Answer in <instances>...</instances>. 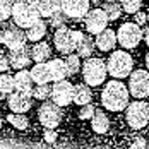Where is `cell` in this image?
I'll list each match as a JSON object with an SVG mask.
<instances>
[{
    "mask_svg": "<svg viewBox=\"0 0 149 149\" xmlns=\"http://www.w3.org/2000/svg\"><path fill=\"white\" fill-rule=\"evenodd\" d=\"M129 100H130L129 88L118 79L106 82L101 91V104L108 111H123L129 104Z\"/></svg>",
    "mask_w": 149,
    "mask_h": 149,
    "instance_id": "cell-1",
    "label": "cell"
},
{
    "mask_svg": "<svg viewBox=\"0 0 149 149\" xmlns=\"http://www.w3.org/2000/svg\"><path fill=\"white\" fill-rule=\"evenodd\" d=\"M12 19L15 26H19L21 29H28L38 19H41L40 0H15L12 7Z\"/></svg>",
    "mask_w": 149,
    "mask_h": 149,
    "instance_id": "cell-2",
    "label": "cell"
},
{
    "mask_svg": "<svg viewBox=\"0 0 149 149\" xmlns=\"http://www.w3.org/2000/svg\"><path fill=\"white\" fill-rule=\"evenodd\" d=\"M106 69L113 79H125L134 70V60L129 52L118 50V52H113L110 58L106 60Z\"/></svg>",
    "mask_w": 149,
    "mask_h": 149,
    "instance_id": "cell-3",
    "label": "cell"
},
{
    "mask_svg": "<svg viewBox=\"0 0 149 149\" xmlns=\"http://www.w3.org/2000/svg\"><path fill=\"white\" fill-rule=\"evenodd\" d=\"M106 75H108V69H106L104 60L96 58V57H88L86 62L82 63V77L88 86H93V88L101 86L106 81Z\"/></svg>",
    "mask_w": 149,
    "mask_h": 149,
    "instance_id": "cell-4",
    "label": "cell"
},
{
    "mask_svg": "<svg viewBox=\"0 0 149 149\" xmlns=\"http://www.w3.org/2000/svg\"><path fill=\"white\" fill-rule=\"evenodd\" d=\"M82 31H77V29H69L67 26H62L55 31L53 34V43H55V48L57 52H60L62 55H69L75 52L77 48V43L81 41L82 38Z\"/></svg>",
    "mask_w": 149,
    "mask_h": 149,
    "instance_id": "cell-5",
    "label": "cell"
},
{
    "mask_svg": "<svg viewBox=\"0 0 149 149\" xmlns=\"http://www.w3.org/2000/svg\"><path fill=\"white\" fill-rule=\"evenodd\" d=\"M125 120L130 129L141 130L149 123V103L142 100H135L134 103H129L125 108Z\"/></svg>",
    "mask_w": 149,
    "mask_h": 149,
    "instance_id": "cell-6",
    "label": "cell"
},
{
    "mask_svg": "<svg viewBox=\"0 0 149 149\" xmlns=\"http://www.w3.org/2000/svg\"><path fill=\"white\" fill-rule=\"evenodd\" d=\"M142 38H144V31L141 29V26L137 22H123L117 31V41L125 50L135 48Z\"/></svg>",
    "mask_w": 149,
    "mask_h": 149,
    "instance_id": "cell-7",
    "label": "cell"
},
{
    "mask_svg": "<svg viewBox=\"0 0 149 149\" xmlns=\"http://www.w3.org/2000/svg\"><path fill=\"white\" fill-rule=\"evenodd\" d=\"M129 93L135 100H144L149 96V70L137 69L129 75Z\"/></svg>",
    "mask_w": 149,
    "mask_h": 149,
    "instance_id": "cell-8",
    "label": "cell"
},
{
    "mask_svg": "<svg viewBox=\"0 0 149 149\" xmlns=\"http://www.w3.org/2000/svg\"><path fill=\"white\" fill-rule=\"evenodd\" d=\"M38 118L45 129H57L62 122V106H58L55 101L45 100L38 110Z\"/></svg>",
    "mask_w": 149,
    "mask_h": 149,
    "instance_id": "cell-9",
    "label": "cell"
},
{
    "mask_svg": "<svg viewBox=\"0 0 149 149\" xmlns=\"http://www.w3.org/2000/svg\"><path fill=\"white\" fill-rule=\"evenodd\" d=\"M52 101H55L58 106H69L74 101V84L67 79L55 81L52 88Z\"/></svg>",
    "mask_w": 149,
    "mask_h": 149,
    "instance_id": "cell-10",
    "label": "cell"
},
{
    "mask_svg": "<svg viewBox=\"0 0 149 149\" xmlns=\"http://www.w3.org/2000/svg\"><path fill=\"white\" fill-rule=\"evenodd\" d=\"M108 22H110V19H108L106 12H104L103 9H100V7H96V9H93V10L89 9V12L86 14V19H84L86 29H88L89 34H98V33H101L103 29H106Z\"/></svg>",
    "mask_w": 149,
    "mask_h": 149,
    "instance_id": "cell-11",
    "label": "cell"
},
{
    "mask_svg": "<svg viewBox=\"0 0 149 149\" xmlns=\"http://www.w3.org/2000/svg\"><path fill=\"white\" fill-rule=\"evenodd\" d=\"M60 7L69 19H81L89 12L91 0H60Z\"/></svg>",
    "mask_w": 149,
    "mask_h": 149,
    "instance_id": "cell-12",
    "label": "cell"
},
{
    "mask_svg": "<svg viewBox=\"0 0 149 149\" xmlns=\"http://www.w3.org/2000/svg\"><path fill=\"white\" fill-rule=\"evenodd\" d=\"M26 33H22L19 26H10L7 29H3V45L9 50H19L26 46Z\"/></svg>",
    "mask_w": 149,
    "mask_h": 149,
    "instance_id": "cell-13",
    "label": "cell"
},
{
    "mask_svg": "<svg viewBox=\"0 0 149 149\" xmlns=\"http://www.w3.org/2000/svg\"><path fill=\"white\" fill-rule=\"evenodd\" d=\"M7 106L10 108V111H15V113H24L28 111L31 106H33V101H31V94H24V93H10L7 94Z\"/></svg>",
    "mask_w": 149,
    "mask_h": 149,
    "instance_id": "cell-14",
    "label": "cell"
},
{
    "mask_svg": "<svg viewBox=\"0 0 149 149\" xmlns=\"http://www.w3.org/2000/svg\"><path fill=\"white\" fill-rule=\"evenodd\" d=\"M117 43H118L117 41V33L108 29V28L103 29L101 33H98L96 34V40H94V45H96V48L100 52H111Z\"/></svg>",
    "mask_w": 149,
    "mask_h": 149,
    "instance_id": "cell-15",
    "label": "cell"
},
{
    "mask_svg": "<svg viewBox=\"0 0 149 149\" xmlns=\"http://www.w3.org/2000/svg\"><path fill=\"white\" fill-rule=\"evenodd\" d=\"M31 53H28L26 46L24 48H19V50H10L9 53V62H10V67L15 70H21V69H26L31 63Z\"/></svg>",
    "mask_w": 149,
    "mask_h": 149,
    "instance_id": "cell-16",
    "label": "cell"
},
{
    "mask_svg": "<svg viewBox=\"0 0 149 149\" xmlns=\"http://www.w3.org/2000/svg\"><path fill=\"white\" fill-rule=\"evenodd\" d=\"M14 84H15V91L33 96V84H34V81L31 77V72H28L26 69L17 70V74L14 75Z\"/></svg>",
    "mask_w": 149,
    "mask_h": 149,
    "instance_id": "cell-17",
    "label": "cell"
},
{
    "mask_svg": "<svg viewBox=\"0 0 149 149\" xmlns=\"http://www.w3.org/2000/svg\"><path fill=\"white\" fill-rule=\"evenodd\" d=\"M46 65H48V72H50V77H52V81L55 82V81H62V79H65L67 77V65H65V60L62 58H50L46 62Z\"/></svg>",
    "mask_w": 149,
    "mask_h": 149,
    "instance_id": "cell-18",
    "label": "cell"
},
{
    "mask_svg": "<svg viewBox=\"0 0 149 149\" xmlns=\"http://www.w3.org/2000/svg\"><path fill=\"white\" fill-rule=\"evenodd\" d=\"M31 58L34 62H48L52 57V48L46 41H36L29 50Z\"/></svg>",
    "mask_w": 149,
    "mask_h": 149,
    "instance_id": "cell-19",
    "label": "cell"
},
{
    "mask_svg": "<svg viewBox=\"0 0 149 149\" xmlns=\"http://www.w3.org/2000/svg\"><path fill=\"white\" fill-rule=\"evenodd\" d=\"M31 77L34 81V84H46L52 81L50 72H48V65L46 62H36V65L31 67Z\"/></svg>",
    "mask_w": 149,
    "mask_h": 149,
    "instance_id": "cell-20",
    "label": "cell"
},
{
    "mask_svg": "<svg viewBox=\"0 0 149 149\" xmlns=\"http://www.w3.org/2000/svg\"><path fill=\"white\" fill-rule=\"evenodd\" d=\"M91 127L96 134H106L110 129V118L106 117V113L101 110H96L94 115L91 117Z\"/></svg>",
    "mask_w": 149,
    "mask_h": 149,
    "instance_id": "cell-21",
    "label": "cell"
},
{
    "mask_svg": "<svg viewBox=\"0 0 149 149\" xmlns=\"http://www.w3.org/2000/svg\"><path fill=\"white\" fill-rule=\"evenodd\" d=\"M45 34H46V24H45V21H41V19H38L33 26H29L26 29V38H28V41H33V43L41 41V38Z\"/></svg>",
    "mask_w": 149,
    "mask_h": 149,
    "instance_id": "cell-22",
    "label": "cell"
},
{
    "mask_svg": "<svg viewBox=\"0 0 149 149\" xmlns=\"http://www.w3.org/2000/svg\"><path fill=\"white\" fill-rule=\"evenodd\" d=\"M93 98V93H91L89 86L88 84H75L74 86V103L82 106V104H88Z\"/></svg>",
    "mask_w": 149,
    "mask_h": 149,
    "instance_id": "cell-23",
    "label": "cell"
},
{
    "mask_svg": "<svg viewBox=\"0 0 149 149\" xmlns=\"http://www.w3.org/2000/svg\"><path fill=\"white\" fill-rule=\"evenodd\" d=\"M94 40L88 36V34H84L82 38H81V41L77 43V48H75V52H77V55L79 57H82V58H88L93 55V52H94Z\"/></svg>",
    "mask_w": 149,
    "mask_h": 149,
    "instance_id": "cell-24",
    "label": "cell"
},
{
    "mask_svg": "<svg viewBox=\"0 0 149 149\" xmlns=\"http://www.w3.org/2000/svg\"><path fill=\"white\" fill-rule=\"evenodd\" d=\"M62 10L60 0H40V14L41 17H52Z\"/></svg>",
    "mask_w": 149,
    "mask_h": 149,
    "instance_id": "cell-25",
    "label": "cell"
},
{
    "mask_svg": "<svg viewBox=\"0 0 149 149\" xmlns=\"http://www.w3.org/2000/svg\"><path fill=\"white\" fill-rule=\"evenodd\" d=\"M7 120H9V123H10L14 129H17V130H26L28 125H29V120H28V117H26L24 113H15V111H12V113L7 117Z\"/></svg>",
    "mask_w": 149,
    "mask_h": 149,
    "instance_id": "cell-26",
    "label": "cell"
},
{
    "mask_svg": "<svg viewBox=\"0 0 149 149\" xmlns=\"http://www.w3.org/2000/svg\"><path fill=\"white\" fill-rule=\"evenodd\" d=\"M65 65H67V74L75 75L81 69H82V65H81V57H79V55H74V53L65 55Z\"/></svg>",
    "mask_w": 149,
    "mask_h": 149,
    "instance_id": "cell-27",
    "label": "cell"
},
{
    "mask_svg": "<svg viewBox=\"0 0 149 149\" xmlns=\"http://www.w3.org/2000/svg\"><path fill=\"white\" fill-rule=\"evenodd\" d=\"M103 10L106 12V15H108L110 21H117L120 17V14H122V7L117 3V0H108V2H104Z\"/></svg>",
    "mask_w": 149,
    "mask_h": 149,
    "instance_id": "cell-28",
    "label": "cell"
},
{
    "mask_svg": "<svg viewBox=\"0 0 149 149\" xmlns=\"http://www.w3.org/2000/svg\"><path fill=\"white\" fill-rule=\"evenodd\" d=\"M15 89L14 84V75L7 74V72H2L0 74V93H5V94H10Z\"/></svg>",
    "mask_w": 149,
    "mask_h": 149,
    "instance_id": "cell-29",
    "label": "cell"
},
{
    "mask_svg": "<svg viewBox=\"0 0 149 149\" xmlns=\"http://www.w3.org/2000/svg\"><path fill=\"white\" fill-rule=\"evenodd\" d=\"M33 98L40 100V101H45L48 98H52V88L46 84H36V88H33Z\"/></svg>",
    "mask_w": 149,
    "mask_h": 149,
    "instance_id": "cell-30",
    "label": "cell"
},
{
    "mask_svg": "<svg viewBox=\"0 0 149 149\" xmlns=\"http://www.w3.org/2000/svg\"><path fill=\"white\" fill-rule=\"evenodd\" d=\"M12 7H14V0H0V22L12 17Z\"/></svg>",
    "mask_w": 149,
    "mask_h": 149,
    "instance_id": "cell-31",
    "label": "cell"
},
{
    "mask_svg": "<svg viewBox=\"0 0 149 149\" xmlns=\"http://www.w3.org/2000/svg\"><path fill=\"white\" fill-rule=\"evenodd\" d=\"M142 0H123L122 2V10L127 14H135L137 10H141Z\"/></svg>",
    "mask_w": 149,
    "mask_h": 149,
    "instance_id": "cell-32",
    "label": "cell"
},
{
    "mask_svg": "<svg viewBox=\"0 0 149 149\" xmlns=\"http://www.w3.org/2000/svg\"><path fill=\"white\" fill-rule=\"evenodd\" d=\"M94 111H96V108H94L91 103L82 104L81 110H79V118L81 120H91V117L94 115Z\"/></svg>",
    "mask_w": 149,
    "mask_h": 149,
    "instance_id": "cell-33",
    "label": "cell"
},
{
    "mask_svg": "<svg viewBox=\"0 0 149 149\" xmlns=\"http://www.w3.org/2000/svg\"><path fill=\"white\" fill-rule=\"evenodd\" d=\"M50 19H52V26H53V29H55V28L58 29V28H62V26H65V21H67L69 17L60 10V12H57L55 15H52Z\"/></svg>",
    "mask_w": 149,
    "mask_h": 149,
    "instance_id": "cell-34",
    "label": "cell"
},
{
    "mask_svg": "<svg viewBox=\"0 0 149 149\" xmlns=\"http://www.w3.org/2000/svg\"><path fill=\"white\" fill-rule=\"evenodd\" d=\"M43 139H45V142H48V144H55V141H57L55 129H46L45 134H43Z\"/></svg>",
    "mask_w": 149,
    "mask_h": 149,
    "instance_id": "cell-35",
    "label": "cell"
},
{
    "mask_svg": "<svg viewBox=\"0 0 149 149\" xmlns=\"http://www.w3.org/2000/svg\"><path fill=\"white\" fill-rule=\"evenodd\" d=\"M9 69H10L9 57H5V55H0V74H2V72H7Z\"/></svg>",
    "mask_w": 149,
    "mask_h": 149,
    "instance_id": "cell-36",
    "label": "cell"
},
{
    "mask_svg": "<svg viewBox=\"0 0 149 149\" xmlns=\"http://www.w3.org/2000/svg\"><path fill=\"white\" fill-rule=\"evenodd\" d=\"M134 15H135V22H137L139 26H142V24H146V22H148V14H144L142 10H137Z\"/></svg>",
    "mask_w": 149,
    "mask_h": 149,
    "instance_id": "cell-37",
    "label": "cell"
},
{
    "mask_svg": "<svg viewBox=\"0 0 149 149\" xmlns=\"http://www.w3.org/2000/svg\"><path fill=\"white\" fill-rule=\"evenodd\" d=\"M144 146H146V141L142 137H137L134 142H132V148H144Z\"/></svg>",
    "mask_w": 149,
    "mask_h": 149,
    "instance_id": "cell-38",
    "label": "cell"
},
{
    "mask_svg": "<svg viewBox=\"0 0 149 149\" xmlns=\"http://www.w3.org/2000/svg\"><path fill=\"white\" fill-rule=\"evenodd\" d=\"M142 31H144V41L149 46V28H146V29H142Z\"/></svg>",
    "mask_w": 149,
    "mask_h": 149,
    "instance_id": "cell-39",
    "label": "cell"
},
{
    "mask_svg": "<svg viewBox=\"0 0 149 149\" xmlns=\"http://www.w3.org/2000/svg\"><path fill=\"white\" fill-rule=\"evenodd\" d=\"M3 43V29H0V45Z\"/></svg>",
    "mask_w": 149,
    "mask_h": 149,
    "instance_id": "cell-40",
    "label": "cell"
},
{
    "mask_svg": "<svg viewBox=\"0 0 149 149\" xmlns=\"http://www.w3.org/2000/svg\"><path fill=\"white\" fill-rule=\"evenodd\" d=\"M146 67H148V70H149V52H148V55H146Z\"/></svg>",
    "mask_w": 149,
    "mask_h": 149,
    "instance_id": "cell-41",
    "label": "cell"
},
{
    "mask_svg": "<svg viewBox=\"0 0 149 149\" xmlns=\"http://www.w3.org/2000/svg\"><path fill=\"white\" fill-rule=\"evenodd\" d=\"M0 129H2V118H0Z\"/></svg>",
    "mask_w": 149,
    "mask_h": 149,
    "instance_id": "cell-42",
    "label": "cell"
},
{
    "mask_svg": "<svg viewBox=\"0 0 149 149\" xmlns=\"http://www.w3.org/2000/svg\"><path fill=\"white\" fill-rule=\"evenodd\" d=\"M148 24H149V14H148Z\"/></svg>",
    "mask_w": 149,
    "mask_h": 149,
    "instance_id": "cell-43",
    "label": "cell"
},
{
    "mask_svg": "<svg viewBox=\"0 0 149 149\" xmlns=\"http://www.w3.org/2000/svg\"><path fill=\"white\" fill-rule=\"evenodd\" d=\"M117 2H120V3H122V2H123V0H117Z\"/></svg>",
    "mask_w": 149,
    "mask_h": 149,
    "instance_id": "cell-44",
    "label": "cell"
}]
</instances>
